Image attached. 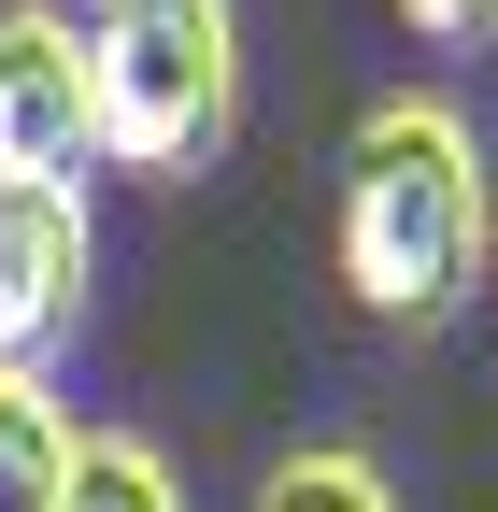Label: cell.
<instances>
[{"instance_id":"obj_1","label":"cell","mask_w":498,"mask_h":512,"mask_svg":"<svg viewBox=\"0 0 498 512\" xmlns=\"http://www.w3.org/2000/svg\"><path fill=\"white\" fill-rule=\"evenodd\" d=\"M342 285L385 328H442L484 285V128L456 100H370L342 128Z\"/></svg>"},{"instance_id":"obj_2","label":"cell","mask_w":498,"mask_h":512,"mask_svg":"<svg viewBox=\"0 0 498 512\" xmlns=\"http://www.w3.org/2000/svg\"><path fill=\"white\" fill-rule=\"evenodd\" d=\"M86 128L143 185L214 171L242 128V15L228 0H100L86 15Z\"/></svg>"},{"instance_id":"obj_3","label":"cell","mask_w":498,"mask_h":512,"mask_svg":"<svg viewBox=\"0 0 498 512\" xmlns=\"http://www.w3.org/2000/svg\"><path fill=\"white\" fill-rule=\"evenodd\" d=\"M86 29L72 0H0V185H86Z\"/></svg>"},{"instance_id":"obj_4","label":"cell","mask_w":498,"mask_h":512,"mask_svg":"<svg viewBox=\"0 0 498 512\" xmlns=\"http://www.w3.org/2000/svg\"><path fill=\"white\" fill-rule=\"evenodd\" d=\"M86 271H100L86 185H0V370H57L72 356Z\"/></svg>"},{"instance_id":"obj_5","label":"cell","mask_w":498,"mask_h":512,"mask_svg":"<svg viewBox=\"0 0 498 512\" xmlns=\"http://www.w3.org/2000/svg\"><path fill=\"white\" fill-rule=\"evenodd\" d=\"M72 399H57V370H0V512H57L72 484Z\"/></svg>"},{"instance_id":"obj_6","label":"cell","mask_w":498,"mask_h":512,"mask_svg":"<svg viewBox=\"0 0 498 512\" xmlns=\"http://www.w3.org/2000/svg\"><path fill=\"white\" fill-rule=\"evenodd\" d=\"M57 512H185V484H171L157 441L86 427V441H72V484H57Z\"/></svg>"},{"instance_id":"obj_7","label":"cell","mask_w":498,"mask_h":512,"mask_svg":"<svg viewBox=\"0 0 498 512\" xmlns=\"http://www.w3.org/2000/svg\"><path fill=\"white\" fill-rule=\"evenodd\" d=\"M257 512H399V484L356 456V441H299V456L257 484Z\"/></svg>"},{"instance_id":"obj_8","label":"cell","mask_w":498,"mask_h":512,"mask_svg":"<svg viewBox=\"0 0 498 512\" xmlns=\"http://www.w3.org/2000/svg\"><path fill=\"white\" fill-rule=\"evenodd\" d=\"M399 15L442 43V57H484V43H498V0H399Z\"/></svg>"},{"instance_id":"obj_9","label":"cell","mask_w":498,"mask_h":512,"mask_svg":"<svg viewBox=\"0 0 498 512\" xmlns=\"http://www.w3.org/2000/svg\"><path fill=\"white\" fill-rule=\"evenodd\" d=\"M484 285H498V143H484Z\"/></svg>"}]
</instances>
